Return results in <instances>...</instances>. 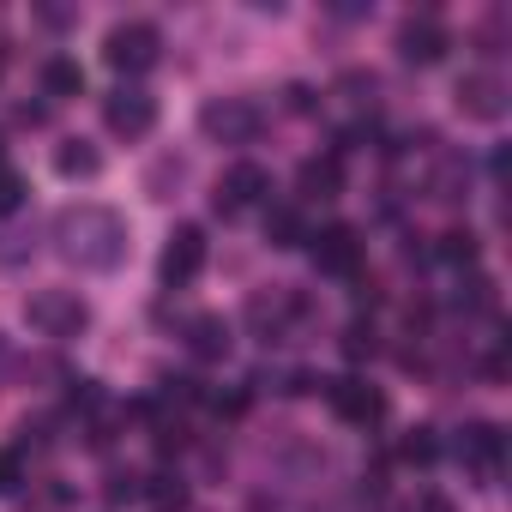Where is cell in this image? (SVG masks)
<instances>
[{"instance_id": "obj_6", "label": "cell", "mask_w": 512, "mask_h": 512, "mask_svg": "<svg viewBox=\"0 0 512 512\" xmlns=\"http://www.w3.org/2000/svg\"><path fill=\"white\" fill-rule=\"evenodd\" d=\"M452 452H458L464 470H476L482 482H494L500 464H506V428L500 422H464L458 440H452Z\"/></svg>"}, {"instance_id": "obj_8", "label": "cell", "mask_w": 512, "mask_h": 512, "mask_svg": "<svg viewBox=\"0 0 512 512\" xmlns=\"http://www.w3.org/2000/svg\"><path fill=\"white\" fill-rule=\"evenodd\" d=\"M103 121L115 139H145L157 127V97L139 91V85H121L115 97H103Z\"/></svg>"}, {"instance_id": "obj_10", "label": "cell", "mask_w": 512, "mask_h": 512, "mask_svg": "<svg viewBox=\"0 0 512 512\" xmlns=\"http://www.w3.org/2000/svg\"><path fill=\"white\" fill-rule=\"evenodd\" d=\"M314 241V266L320 272H332V278H356L362 272V235L350 229V223H326L320 235H308Z\"/></svg>"}, {"instance_id": "obj_4", "label": "cell", "mask_w": 512, "mask_h": 512, "mask_svg": "<svg viewBox=\"0 0 512 512\" xmlns=\"http://www.w3.org/2000/svg\"><path fill=\"white\" fill-rule=\"evenodd\" d=\"M25 320L43 332V338H79L91 326V308L79 302V290H37L25 302Z\"/></svg>"}, {"instance_id": "obj_1", "label": "cell", "mask_w": 512, "mask_h": 512, "mask_svg": "<svg viewBox=\"0 0 512 512\" xmlns=\"http://www.w3.org/2000/svg\"><path fill=\"white\" fill-rule=\"evenodd\" d=\"M55 247L79 272H121L133 253V229L115 205H67L55 217Z\"/></svg>"}, {"instance_id": "obj_11", "label": "cell", "mask_w": 512, "mask_h": 512, "mask_svg": "<svg viewBox=\"0 0 512 512\" xmlns=\"http://www.w3.org/2000/svg\"><path fill=\"white\" fill-rule=\"evenodd\" d=\"M506 97H512L506 79L488 73V67L458 79V109H464V121H500V115H506Z\"/></svg>"}, {"instance_id": "obj_20", "label": "cell", "mask_w": 512, "mask_h": 512, "mask_svg": "<svg viewBox=\"0 0 512 512\" xmlns=\"http://www.w3.org/2000/svg\"><path fill=\"white\" fill-rule=\"evenodd\" d=\"M139 500H151L157 512H169V506L187 500V488H181V476H145V494H139Z\"/></svg>"}, {"instance_id": "obj_12", "label": "cell", "mask_w": 512, "mask_h": 512, "mask_svg": "<svg viewBox=\"0 0 512 512\" xmlns=\"http://www.w3.org/2000/svg\"><path fill=\"white\" fill-rule=\"evenodd\" d=\"M326 398H332V410H338L344 422H356V428H368V422H380V416H386L380 386H368V380H356V374L332 380V386H326Z\"/></svg>"}, {"instance_id": "obj_9", "label": "cell", "mask_w": 512, "mask_h": 512, "mask_svg": "<svg viewBox=\"0 0 512 512\" xmlns=\"http://www.w3.org/2000/svg\"><path fill=\"white\" fill-rule=\"evenodd\" d=\"M446 49H452V31H446L434 13H410V19L398 25V61H410V67H434Z\"/></svg>"}, {"instance_id": "obj_26", "label": "cell", "mask_w": 512, "mask_h": 512, "mask_svg": "<svg viewBox=\"0 0 512 512\" xmlns=\"http://www.w3.org/2000/svg\"><path fill=\"white\" fill-rule=\"evenodd\" d=\"M0 169H7V139H0Z\"/></svg>"}, {"instance_id": "obj_27", "label": "cell", "mask_w": 512, "mask_h": 512, "mask_svg": "<svg viewBox=\"0 0 512 512\" xmlns=\"http://www.w3.org/2000/svg\"><path fill=\"white\" fill-rule=\"evenodd\" d=\"M0 61H7V49H0Z\"/></svg>"}, {"instance_id": "obj_14", "label": "cell", "mask_w": 512, "mask_h": 512, "mask_svg": "<svg viewBox=\"0 0 512 512\" xmlns=\"http://www.w3.org/2000/svg\"><path fill=\"white\" fill-rule=\"evenodd\" d=\"M181 338H187V350H193L199 362H223V356H229V326H223L217 314H193V320L181 326Z\"/></svg>"}, {"instance_id": "obj_2", "label": "cell", "mask_w": 512, "mask_h": 512, "mask_svg": "<svg viewBox=\"0 0 512 512\" xmlns=\"http://www.w3.org/2000/svg\"><path fill=\"white\" fill-rule=\"evenodd\" d=\"M260 127H266V115H260V103H253V97H211L199 109V133L211 145H253V139H260Z\"/></svg>"}, {"instance_id": "obj_15", "label": "cell", "mask_w": 512, "mask_h": 512, "mask_svg": "<svg viewBox=\"0 0 512 512\" xmlns=\"http://www.w3.org/2000/svg\"><path fill=\"white\" fill-rule=\"evenodd\" d=\"M43 91H49L55 103H61V97H79V91H85V67L67 61V55H49V61H43Z\"/></svg>"}, {"instance_id": "obj_19", "label": "cell", "mask_w": 512, "mask_h": 512, "mask_svg": "<svg viewBox=\"0 0 512 512\" xmlns=\"http://www.w3.org/2000/svg\"><path fill=\"white\" fill-rule=\"evenodd\" d=\"M398 458H404V464H434V458H440V440H434V428H410V434L398 440Z\"/></svg>"}, {"instance_id": "obj_17", "label": "cell", "mask_w": 512, "mask_h": 512, "mask_svg": "<svg viewBox=\"0 0 512 512\" xmlns=\"http://www.w3.org/2000/svg\"><path fill=\"white\" fill-rule=\"evenodd\" d=\"M266 235H272V247H302V241H308V229H302V211L278 205V211L266 217Z\"/></svg>"}, {"instance_id": "obj_16", "label": "cell", "mask_w": 512, "mask_h": 512, "mask_svg": "<svg viewBox=\"0 0 512 512\" xmlns=\"http://www.w3.org/2000/svg\"><path fill=\"white\" fill-rule=\"evenodd\" d=\"M55 169H61L67 181H91V175L103 169V157H97V145H85V139H67V145L55 151Z\"/></svg>"}, {"instance_id": "obj_18", "label": "cell", "mask_w": 512, "mask_h": 512, "mask_svg": "<svg viewBox=\"0 0 512 512\" xmlns=\"http://www.w3.org/2000/svg\"><path fill=\"white\" fill-rule=\"evenodd\" d=\"M440 260L458 266V272L476 266V235H470V229H446V235H440Z\"/></svg>"}, {"instance_id": "obj_24", "label": "cell", "mask_w": 512, "mask_h": 512, "mask_svg": "<svg viewBox=\"0 0 512 512\" xmlns=\"http://www.w3.org/2000/svg\"><path fill=\"white\" fill-rule=\"evenodd\" d=\"M25 482V470H19V452H0V494H13Z\"/></svg>"}, {"instance_id": "obj_5", "label": "cell", "mask_w": 512, "mask_h": 512, "mask_svg": "<svg viewBox=\"0 0 512 512\" xmlns=\"http://www.w3.org/2000/svg\"><path fill=\"white\" fill-rule=\"evenodd\" d=\"M157 272H163L169 290H187V284L205 272V229H199V223H175V229H169Z\"/></svg>"}, {"instance_id": "obj_25", "label": "cell", "mask_w": 512, "mask_h": 512, "mask_svg": "<svg viewBox=\"0 0 512 512\" xmlns=\"http://www.w3.org/2000/svg\"><path fill=\"white\" fill-rule=\"evenodd\" d=\"M416 512H458V506H452L446 494H422V500H416Z\"/></svg>"}, {"instance_id": "obj_21", "label": "cell", "mask_w": 512, "mask_h": 512, "mask_svg": "<svg viewBox=\"0 0 512 512\" xmlns=\"http://www.w3.org/2000/svg\"><path fill=\"white\" fill-rule=\"evenodd\" d=\"M374 350H380V332H374V326H350V332H344V356H350V362H362V356H374Z\"/></svg>"}, {"instance_id": "obj_3", "label": "cell", "mask_w": 512, "mask_h": 512, "mask_svg": "<svg viewBox=\"0 0 512 512\" xmlns=\"http://www.w3.org/2000/svg\"><path fill=\"white\" fill-rule=\"evenodd\" d=\"M157 55H163V37H157V25H145V19H127V25H115V31L103 37V61H109L115 73H127V79L151 73Z\"/></svg>"}, {"instance_id": "obj_13", "label": "cell", "mask_w": 512, "mask_h": 512, "mask_svg": "<svg viewBox=\"0 0 512 512\" xmlns=\"http://www.w3.org/2000/svg\"><path fill=\"white\" fill-rule=\"evenodd\" d=\"M296 187H302V199H338V193H344V163H338V151L308 157V163L296 169Z\"/></svg>"}, {"instance_id": "obj_23", "label": "cell", "mask_w": 512, "mask_h": 512, "mask_svg": "<svg viewBox=\"0 0 512 512\" xmlns=\"http://www.w3.org/2000/svg\"><path fill=\"white\" fill-rule=\"evenodd\" d=\"M139 494H145V476H139V470H115V476H109V500H115V506H121V500H139Z\"/></svg>"}, {"instance_id": "obj_7", "label": "cell", "mask_w": 512, "mask_h": 512, "mask_svg": "<svg viewBox=\"0 0 512 512\" xmlns=\"http://www.w3.org/2000/svg\"><path fill=\"white\" fill-rule=\"evenodd\" d=\"M266 199H272V175H266L260 163H235V169H223V181H217V193H211L217 217H241V211L266 205Z\"/></svg>"}, {"instance_id": "obj_22", "label": "cell", "mask_w": 512, "mask_h": 512, "mask_svg": "<svg viewBox=\"0 0 512 512\" xmlns=\"http://www.w3.org/2000/svg\"><path fill=\"white\" fill-rule=\"evenodd\" d=\"M25 205V175H13V169H0V217H13Z\"/></svg>"}]
</instances>
